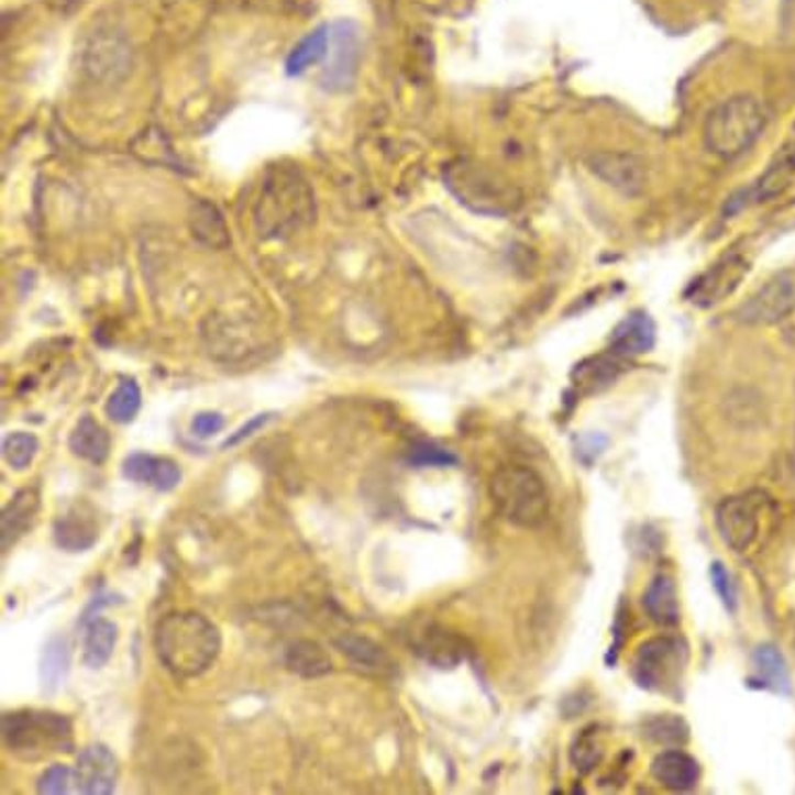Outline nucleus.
<instances>
[{"mask_svg":"<svg viewBox=\"0 0 795 795\" xmlns=\"http://www.w3.org/2000/svg\"><path fill=\"white\" fill-rule=\"evenodd\" d=\"M74 775H76V792L79 794L109 795L115 792L119 764L107 746L95 743L81 750Z\"/></svg>","mask_w":795,"mask_h":795,"instance_id":"10","label":"nucleus"},{"mask_svg":"<svg viewBox=\"0 0 795 795\" xmlns=\"http://www.w3.org/2000/svg\"><path fill=\"white\" fill-rule=\"evenodd\" d=\"M69 671V645L63 638H53L44 645L40 659V683L44 694H55Z\"/></svg>","mask_w":795,"mask_h":795,"instance_id":"23","label":"nucleus"},{"mask_svg":"<svg viewBox=\"0 0 795 795\" xmlns=\"http://www.w3.org/2000/svg\"><path fill=\"white\" fill-rule=\"evenodd\" d=\"M419 652L426 656L431 664L440 666V669H446V666H454L456 662L463 660V645L454 638L446 636V631H440V633H429L423 638V641L419 643Z\"/></svg>","mask_w":795,"mask_h":795,"instance_id":"28","label":"nucleus"},{"mask_svg":"<svg viewBox=\"0 0 795 795\" xmlns=\"http://www.w3.org/2000/svg\"><path fill=\"white\" fill-rule=\"evenodd\" d=\"M142 407V391L134 379H123L107 400V415L115 423H132Z\"/></svg>","mask_w":795,"mask_h":795,"instance_id":"25","label":"nucleus"},{"mask_svg":"<svg viewBox=\"0 0 795 795\" xmlns=\"http://www.w3.org/2000/svg\"><path fill=\"white\" fill-rule=\"evenodd\" d=\"M363 57L361 27L354 21L342 20L330 25V51L321 74V84L331 92H344L354 86Z\"/></svg>","mask_w":795,"mask_h":795,"instance_id":"6","label":"nucleus"},{"mask_svg":"<svg viewBox=\"0 0 795 795\" xmlns=\"http://www.w3.org/2000/svg\"><path fill=\"white\" fill-rule=\"evenodd\" d=\"M2 739L11 754L40 760L74 750L71 720L48 710H15L2 717Z\"/></svg>","mask_w":795,"mask_h":795,"instance_id":"2","label":"nucleus"},{"mask_svg":"<svg viewBox=\"0 0 795 795\" xmlns=\"http://www.w3.org/2000/svg\"><path fill=\"white\" fill-rule=\"evenodd\" d=\"M748 272L750 263L743 254H727L715 267L704 273L698 281H694V286L689 288V298L699 307L717 305L738 288L739 281L748 275Z\"/></svg>","mask_w":795,"mask_h":795,"instance_id":"9","label":"nucleus"},{"mask_svg":"<svg viewBox=\"0 0 795 795\" xmlns=\"http://www.w3.org/2000/svg\"><path fill=\"white\" fill-rule=\"evenodd\" d=\"M687 664V645L677 638L643 641L633 660V677L643 689L669 694L680 685Z\"/></svg>","mask_w":795,"mask_h":795,"instance_id":"5","label":"nucleus"},{"mask_svg":"<svg viewBox=\"0 0 795 795\" xmlns=\"http://www.w3.org/2000/svg\"><path fill=\"white\" fill-rule=\"evenodd\" d=\"M710 579H713V587L717 589L718 598L731 612H736V608H738V587L731 579V575L727 573V568L720 563L713 564L710 566Z\"/></svg>","mask_w":795,"mask_h":795,"instance_id":"33","label":"nucleus"},{"mask_svg":"<svg viewBox=\"0 0 795 795\" xmlns=\"http://www.w3.org/2000/svg\"><path fill=\"white\" fill-rule=\"evenodd\" d=\"M155 648L158 660L175 677L192 680L213 666L221 652V633L207 617L181 610L158 622Z\"/></svg>","mask_w":795,"mask_h":795,"instance_id":"1","label":"nucleus"},{"mask_svg":"<svg viewBox=\"0 0 795 795\" xmlns=\"http://www.w3.org/2000/svg\"><path fill=\"white\" fill-rule=\"evenodd\" d=\"M38 438L34 433H25V431H15L11 435L4 438L2 442V456L7 461V465L15 471H23L32 465V461L38 454Z\"/></svg>","mask_w":795,"mask_h":795,"instance_id":"29","label":"nucleus"},{"mask_svg":"<svg viewBox=\"0 0 795 795\" xmlns=\"http://www.w3.org/2000/svg\"><path fill=\"white\" fill-rule=\"evenodd\" d=\"M123 477L136 484L153 485L158 492H172L181 482V471L172 459L132 454L123 461Z\"/></svg>","mask_w":795,"mask_h":795,"instance_id":"14","label":"nucleus"},{"mask_svg":"<svg viewBox=\"0 0 795 795\" xmlns=\"http://www.w3.org/2000/svg\"><path fill=\"white\" fill-rule=\"evenodd\" d=\"M652 776L659 781L662 787L671 792H689L698 785L699 771L698 760L683 750H666L652 762Z\"/></svg>","mask_w":795,"mask_h":795,"instance_id":"16","label":"nucleus"},{"mask_svg":"<svg viewBox=\"0 0 795 795\" xmlns=\"http://www.w3.org/2000/svg\"><path fill=\"white\" fill-rule=\"evenodd\" d=\"M645 738L652 739L659 746L680 748L689 739V729L683 718L664 715L645 722Z\"/></svg>","mask_w":795,"mask_h":795,"instance_id":"30","label":"nucleus"},{"mask_svg":"<svg viewBox=\"0 0 795 795\" xmlns=\"http://www.w3.org/2000/svg\"><path fill=\"white\" fill-rule=\"evenodd\" d=\"M766 128V111L754 97L727 98L704 123V142L713 155L733 158L754 146Z\"/></svg>","mask_w":795,"mask_h":795,"instance_id":"3","label":"nucleus"},{"mask_svg":"<svg viewBox=\"0 0 795 795\" xmlns=\"http://www.w3.org/2000/svg\"><path fill=\"white\" fill-rule=\"evenodd\" d=\"M656 325L648 312H631L610 335V352L615 356H638L654 349Z\"/></svg>","mask_w":795,"mask_h":795,"instance_id":"15","label":"nucleus"},{"mask_svg":"<svg viewBox=\"0 0 795 795\" xmlns=\"http://www.w3.org/2000/svg\"><path fill=\"white\" fill-rule=\"evenodd\" d=\"M410 461L419 466H448L456 463V456H452L446 450L435 446H417L410 454Z\"/></svg>","mask_w":795,"mask_h":795,"instance_id":"34","label":"nucleus"},{"mask_svg":"<svg viewBox=\"0 0 795 795\" xmlns=\"http://www.w3.org/2000/svg\"><path fill=\"white\" fill-rule=\"evenodd\" d=\"M132 53L117 34H98L86 51V69L95 78L117 79L128 74Z\"/></svg>","mask_w":795,"mask_h":795,"instance_id":"13","label":"nucleus"},{"mask_svg":"<svg viewBox=\"0 0 795 795\" xmlns=\"http://www.w3.org/2000/svg\"><path fill=\"white\" fill-rule=\"evenodd\" d=\"M95 510L88 505L71 506L55 521V542L67 552H86L98 542Z\"/></svg>","mask_w":795,"mask_h":795,"instance_id":"12","label":"nucleus"},{"mask_svg":"<svg viewBox=\"0 0 795 795\" xmlns=\"http://www.w3.org/2000/svg\"><path fill=\"white\" fill-rule=\"evenodd\" d=\"M40 496L36 489H21L2 510V548L9 550L36 521Z\"/></svg>","mask_w":795,"mask_h":795,"instance_id":"18","label":"nucleus"},{"mask_svg":"<svg viewBox=\"0 0 795 795\" xmlns=\"http://www.w3.org/2000/svg\"><path fill=\"white\" fill-rule=\"evenodd\" d=\"M286 666L298 677L314 680V677H323L330 673L331 659L330 654L325 652V648L319 645L317 641L300 640L288 648Z\"/></svg>","mask_w":795,"mask_h":795,"instance_id":"20","label":"nucleus"},{"mask_svg":"<svg viewBox=\"0 0 795 795\" xmlns=\"http://www.w3.org/2000/svg\"><path fill=\"white\" fill-rule=\"evenodd\" d=\"M119 629L113 621L107 619H95L86 629L84 638V664L92 671L102 669L115 650Z\"/></svg>","mask_w":795,"mask_h":795,"instance_id":"22","label":"nucleus"},{"mask_svg":"<svg viewBox=\"0 0 795 795\" xmlns=\"http://www.w3.org/2000/svg\"><path fill=\"white\" fill-rule=\"evenodd\" d=\"M338 648L349 656L354 664L358 666H365L371 671H388L391 666V660L388 654L384 652V648H379L377 643H373L371 640L365 638H354V636H346L342 640H338Z\"/></svg>","mask_w":795,"mask_h":795,"instance_id":"24","label":"nucleus"},{"mask_svg":"<svg viewBox=\"0 0 795 795\" xmlns=\"http://www.w3.org/2000/svg\"><path fill=\"white\" fill-rule=\"evenodd\" d=\"M754 666H757L758 677L764 681V685L773 687L776 692L790 689V675H787L785 660L773 645L758 648L754 652Z\"/></svg>","mask_w":795,"mask_h":795,"instance_id":"26","label":"nucleus"},{"mask_svg":"<svg viewBox=\"0 0 795 795\" xmlns=\"http://www.w3.org/2000/svg\"><path fill=\"white\" fill-rule=\"evenodd\" d=\"M328 51H330V25H321L291 48L288 60H286L288 76L291 78L302 76L305 71L311 69L312 65H319L321 60H325Z\"/></svg>","mask_w":795,"mask_h":795,"instance_id":"21","label":"nucleus"},{"mask_svg":"<svg viewBox=\"0 0 795 795\" xmlns=\"http://www.w3.org/2000/svg\"><path fill=\"white\" fill-rule=\"evenodd\" d=\"M762 508L764 496L760 492L722 500L717 508V527L722 542L736 552H746L757 540Z\"/></svg>","mask_w":795,"mask_h":795,"instance_id":"7","label":"nucleus"},{"mask_svg":"<svg viewBox=\"0 0 795 795\" xmlns=\"http://www.w3.org/2000/svg\"><path fill=\"white\" fill-rule=\"evenodd\" d=\"M601 743L598 736L592 731H583L582 738L575 739L573 748H571V762L575 764L577 771L582 773H592L601 760Z\"/></svg>","mask_w":795,"mask_h":795,"instance_id":"31","label":"nucleus"},{"mask_svg":"<svg viewBox=\"0 0 795 795\" xmlns=\"http://www.w3.org/2000/svg\"><path fill=\"white\" fill-rule=\"evenodd\" d=\"M617 358L619 356H615V354H612V358L610 356H598V358H592V361H587L583 365H577V369L573 373L577 386L594 391V389L604 388L610 382H615L619 367H621L617 363Z\"/></svg>","mask_w":795,"mask_h":795,"instance_id":"27","label":"nucleus"},{"mask_svg":"<svg viewBox=\"0 0 795 795\" xmlns=\"http://www.w3.org/2000/svg\"><path fill=\"white\" fill-rule=\"evenodd\" d=\"M795 311V269L776 273L739 309V319L752 325L783 321Z\"/></svg>","mask_w":795,"mask_h":795,"instance_id":"8","label":"nucleus"},{"mask_svg":"<svg viewBox=\"0 0 795 795\" xmlns=\"http://www.w3.org/2000/svg\"><path fill=\"white\" fill-rule=\"evenodd\" d=\"M69 450L92 465H102L111 452V435L95 417L84 415L69 435Z\"/></svg>","mask_w":795,"mask_h":795,"instance_id":"17","label":"nucleus"},{"mask_svg":"<svg viewBox=\"0 0 795 795\" xmlns=\"http://www.w3.org/2000/svg\"><path fill=\"white\" fill-rule=\"evenodd\" d=\"M273 419V412H265V415H256V417H253L249 423H244V426L240 427L235 433H232L223 444H221V448L225 450V448H233L238 446L240 442H244V440H249L251 435H254L258 429H263V427L267 426L269 421Z\"/></svg>","mask_w":795,"mask_h":795,"instance_id":"36","label":"nucleus"},{"mask_svg":"<svg viewBox=\"0 0 795 795\" xmlns=\"http://www.w3.org/2000/svg\"><path fill=\"white\" fill-rule=\"evenodd\" d=\"M492 498L508 523L535 529L550 515V498L542 477L529 466H503L492 479Z\"/></svg>","mask_w":795,"mask_h":795,"instance_id":"4","label":"nucleus"},{"mask_svg":"<svg viewBox=\"0 0 795 795\" xmlns=\"http://www.w3.org/2000/svg\"><path fill=\"white\" fill-rule=\"evenodd\" d=\"M38 792L46 795H60L76 792V775L69 766L55 764L46 769L38 779Z\"/></svg>","mask_w":795,"mask_h":795,"instance_id":"32","label":"nucleus"},{"mask_svg":"<svg viewBox=\"0 0 795 795\" xmlns=\"http://www.w3.org/2000/svg\"><path fill=\"white\" fill-rule=\"evenodd\" d=\"M589 169L622 195H640L645 186L643 163L633 155L598 153L589 158Z\"/></svg>","mask_w":795,"mask_h":795,"instance_id":"11","label":"nucleus"},{"mask_svg":"<svg viewBox=\"0 0 795 795\" xmlns=\"http://www.w3.org/2000/svg\"><path fill=\"white\" fill-rule=\"evenodd\" d=\"M225 426V419L223 415L213 412V410H207V412H198L192 421V433L196 438H211L214 433H219Z\"/></svg>","mask_w":795,"mask_h":795,"instance_id":"35","label":"nucleus"},{"mask_svg":"<svg viewBox=\"0 0 795 795\" xmlns=\"http://www.w3.org/2000/svg\"><path fill=\"white\" fill-rule=\"evenodd\" d=\"M643 608L648 617L659 625H677L680 622V596L675 579L669 575H659L650 583L648 592L643 594Z\"/></svg>","mask_w":795,"mask_h":795,"instance_id":"19","label":"nucleus"}]
</instances>
